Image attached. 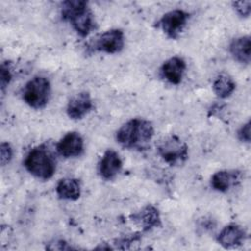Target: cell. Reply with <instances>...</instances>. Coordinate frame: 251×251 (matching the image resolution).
<instances>
[{"instance_id":"1","label":"cell","mask_w":251,"mask_h":251,"mask_svg":"<svg viewBox=\"0 0 251 251\" xmlns=\"http://www.w3.org/2000/svg\"><path fill=\"white\" fill-rule=\"evenodd\" d=\"M154 127L151 122L134 118L125 123L117 131V141L126 148H143L153 137Z\"/></svg>"},{"instance_id":"2","label":"cell","mask_w":251,"mask_h":251,"mask_svg":"<svg viewBox=\"0 0 251 251\" xmlns=\"http://www.w3.org/2000/svg\"><path fill=\"white\" fill-rule=\"evenodd\" d=\"M61 15L81 37L87 36L95 28L94 16L86 1L69 0L63 2Z\"/></svg>"},{"instance_id":"3","label":"cell","mask_w":251,"mask_h":251,"mask_svg":"<svg viewBox=\"0 0 251 251\" xmlns=\"http://www.w3.org/2000/svg\"><path fill=\"white\" fill-rule=\"evenodd\" d=\"M25 167L33 176L47 180L53 176L56 171V162L51 152L44 145H39L28 152L25 160Z\"/></svg>"},{"instance_id":"4","label":"cell","mask_w":251,"mask_h":251,"mask_svg":"<svg viewBox=\"0 0 251 251\" xmlns=\"http://www.w3.org/2000/svg\"><path fill=\"white\" fill-rule=\"evenodd\" d=\"M161 158L171 166L180 165L188 158V146L177 135L171 134L163 137L157 144Z\"/></svg>"},{"instance_id":"5","label":"cell","mask_w":251,"mask_h":251,"mask_svg":"<svg viewBox=\"0 0 251 251\" xmlns=\"http://www.w3.org/2000/svg\"><path fill=\"white\" fill-rule=\"evenodd\" d=\"M50 93V81L44 76H35L25 84L23 91V99L29 107L41 109L48 103Z\"/></svg>"},{"instance_id":"6","label":"cell","mask_w":251,"mask_h":251,"mask_svg":"<svg viewBox=\"0 0 251 251\" xmlns=\"http://www.w3.org/2000/svg\"><path fill=\"white\" fill-rule=\"evenodd\" d=\"M188 19L189 14L187 12L176 9L164 14L158 25L170 38L175 39L177 38L180 32L183 30Z\"/></svg>"},{"instance_id":"7","label":"cell","mask_w":251,"mask_h":251,"mask_svg":"<svg viewBox=\"0 0 251 251\" xmlns=\"http://www.w3.org/2000/svg\"><path fill=\"white\" fill-rule=\"evenodd\" d=\"M124 45V31L119 28H112L96 37L93 44V49L107 54H116L122 51Z\"/></svg>"},{"instance_id":"8","label":"cell","mask_w":251,"mask_h":251,"mask_svg":"<svg viewBox=\"0 0 251 251\" xmlns=\"http://www.w3.org/2000/svg\"><path fill=\"white\" fill-rule=\"evenodd\" d=\"M83 138L76 131H70L66 133L57 143L58 153L65 158H74L82 154L83 152Z\"/></svg>"},{"instance_id":"9","label":"cell","mask_w":251,"mask_h":251,"mask_svg":"<svg viewBox=\"0 0 251 251\" xmlns=\"http://www.w3.org/2000/svg\"><path fill=\"white\" fill-rule=\"evenodd\" d=\"M93 108V102L88 92L82 91L74 95L67 105V115L72 120H80Z\"/></svg>"},{"instance_id":"10","label":"cell","mask_w":251,"mask_h":251,"mask_svg":"<svg viewBox=\"0 0 251 251\" xmlns=\"http://www.w3.org/2000/svg\"><path fill=\"white\" fill-rule=\"evenodd\" d=\"M123 162L120 155L113 149L104 152L98 165V171L102 178L113 179L122 170Z\"/></svg>"},{"instance_id":"11","label":"cell","mask_w":251,"mask_h":251,"mask_svg":"<svg viewBox=\"0 0 251 251\" xmlns=\"http://www.w3.org/2000/svg\"><path fill=\"white\" fill-rule=\"evenodd\" d=\"M246 232L244 228L236 224L226 226L219 233L217 240L224 248H232L239 246L245 239Z\"/></svg>"},{"instance_id":"12","label":"cell","mask_w":251,"mask_h":251,"mask_svg":"<svg viewBox=\"0 0 251 251\" xmlns=\"http://www.w3.org/2000/svg\"><path fill=\"white\" fill-rule=\"evenodd\" d=\"M186 64L180 57H172L168 59L161 68V73L164 78L172 84H178L183 76Z\"/></svg>"},{"instance_id":"13","label":"cell","mask_w":251,"mask_h":251,"mask_svg":"<svg viewBox=\"0 0 251 251\" xmlns=\"http://www.w3.org/2000/svg\"><path fill=\"white\" fill-rule=\"evenodd\" d=\"M241 174L238 171L223 170L215 173L211 177L212 187L219 192H226L240 181Z\"/></svg>"},{"instance_id":"14","label":"cell","mask_w":251,"mask_h":251,"mask_svg":"<svg viewBox=\"0 0 251 251\" xmlns=\"http://www.w3.org/2000/svg\"><path fill=\"white\" fill-rule=\"evenodd\" d=\"M131 218L144 231H147L152 229L153 227L159 226L161 224L159 211L156 207L152 205H148L144 207L139 212L133 214Z\"/></svg>"},{"instance_id":"15","label":"cell","mask_w":251,"mask_h":251,"mask_svg":"<svg viewBox=\"0 0 251 251\" xmlns=\"http://www.w3.org/2000/svg\"><path fill=\"white\" fill-rule=\"evenodd\" d=\"M229 52L234 60L248 65L251 59V41L249 35L234 38L229 44Z\"/></svg>"},{"instance_id":"16","label":"cell","mask_w":251,"mask_h":251,"mask_svg":"<svg viewBox=\"0 0 251 251\" xmlns=\"http://www.w3.org/2000/svg\"><path fill=\"white\" fill-rule=\"evenodd\" d=\"M81 192L80 183L76 178H62L56 186V193L61 199L76 200Z\"/></svg>"},{"instance_id":"17","label":"cell","mask_w":251,"mask_h":251,"mask_svg":"<svg viewBox=\"0 0 251 251\" xmlns=\"http://www.w3.org/2000/svg\"><path fill=\"white\" fill-rule=\"evenodd\" d=\"M235 89V82L232 77L226 74L222 73L216 76L213 81V90L215 94L220 98H226L232 94Z\"/></svg>"},{"instance_id":"18","label":"cell","mask_w":251,"mask_h":251,"mask_svg":"<svg viewBox=\"0 0 251 251\" xmlns=\"http://www.w3.org/2000/svg\"><path fill=\"white\" fill-rule=\"evenodd\" d=\"M232 7L240 17L247 18L251 11V1H235L232 2Z\"/></svg>"},{"instance_id":"19","label":"cell","mask_w":251,"mask_h":251,"mask_svg":"<svg viewBox=\"0 0 251 251\" xmlns=\"http://www.w3.org/2000/svg\"><path fill=\"white\" fill-rule=\"evenodd\" d=\"M13 158V149L8 142H2L0 145V161L2 166H6Z\"/></svg>"},{"instance_id":"20","label":"cell","mask_w":251,"mask_h":251,"mask_svg":"<svg viewBox=\"0 0 251 251\" xmlns=\"http://www.w3.org/2000/svg\"><path fill=\"white\" fill-rule=\"evenodd\" d=\"M11 79H12V74H11L10 68L3 63L0 67V85H1L2 91H4V89L8 86Z\"/></svg>"},{"instance_id":"21","label":"cell","mask_w":251,"mask_h":251,"mask_svg":"<svg viewBox=\"0 0 251 251\" xmlns=\"http://www.w3.org/2000/svg\"><path fill=\"white\" fill-rule=\"evenodd\" d=\"M250 125H251L250 121H247L239 128V130L237 132V136H238L240 141L245 142V143H249L250 142V138H251V135H250Z\"/></svg>"}]
</instances>
